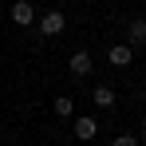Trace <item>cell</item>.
Returning <instances> with one entry per match:
<instances>
[{"label": "cell", "mask_w": 146, "mask_h": 146, "mask_svg": "<svg viewBox=\"0 0 146 146\" xmlns=\"http://www.w3.org/2000/svg\"><path fill=\"white\" fill-rule=\"evenodd\" d=\"M142 134H146V115H142Z\"/></svg>", "instance_id": "10"}, {"label": "cell", "mask_w": 146, "mask_h": 146, "mask_svg": "<svg viewBox=\"0 0 146 146\" xmlns=\"http://www.w3.org/2000/svg\"><path fill=\"white\" fill-rule=\"evenodd\" d=\"M111 146H138V138H134V134H115Z\"/></svg>", "instance_id": "9"}, {"label": "cell", "mask_w": 146, "mask_h": 146, "mask_svg": "<svg viewBox=\"0 0 146 146\" xmlns=\"http://www.w3.org/2000/svg\"><path fill=\"white\" fill-rule=\"evenodd\" d=\"M71 130H75V138H83V142H91V138L99 134V122L91 119V115H79V119L71 122Z\"/></svg>", "instance_id": "4"}, {"label": "cell", "mask_w": 146, "mask_h": 146, "mask_svg": "<svg viewBox=\"0 0 146 146\" xmlns=\"http://www.w3.org/2000/svg\"><path fill=\"white\" fill-rule=\"evenodd\" d=\"M67 67H71V75H79V79H83V75H91V67H95V63H91V55H87V51H75L71 59H67Z\"/></svg>", "instance_id": "6"}, {"label": "cell", "mask_w": 146, "mask_h": 146, "mask_svg": "<svg viewBox=\"0 0 146 146\" xmlns=\"http://www.w3.org/2000/svg\"><path fill=\"white\" fill-rule=\"evenodd\" d=\"M8 16H12L16 28H32V24H36V8H32L28 0H16V4L8 8Z\"/></svg>", "instance_id": "2"}, {"label": "cell", "mask_w": 146, "mask_h": 146, "mask_svg": "<svg viewBox=\"0 0 146 146\" xmlns=\"http://www.w3.org/2000/svg\"><path fill=\"white\" fill-rule=\"evenodd\" d=\"M91 103H95V107H107V111H111V107H115V87L99 83L95 91H91Z\"/></svg>", "instance_id": "7"}, {"label": "cell", "mask_w": 146, "mask_h": 146, "mask_svg": "<svg viewBox=\"0 0 146 146\" xmlns=\"http://www.w3.org/2000/svg\"><path fill=\"white\" fill-rule=\"evenodd\" d=\"M51 111H55L59 119H71V115H75V103H71V95H59L55 103H51Z\"/></svg>", "instance_id": "8"}, {"label": "cell", "mask_w": 146, "mask_h": 146, "mask_svg": "<svg viewBox=\"0 0 146 146\" xmlns=\"http://www.w3.org/2000/svg\"><path fill=\"white\" fill-rule=\"evenodd\" d=\"M126 44H130V48H142L146 44V16H134V20L126 24Z\"/></svg>", "instance_id": "5"}, {"label": "cell", "mask_w": 146, "mask_h": 146, "mask_svg": "<svg viewBox=\"0 0 146 146\" xmlns=\"http://www.w3.org/2000/svg\"><path fill=\"white\" fill-rule=\"evenodd\" d=\"M36 28H40V36H48V40H55V36H59V32L67 28V16L51 8V12H44V16H36Z\"/></svg>", "instance_id": "1"}, {"label": "cell", "mask_w": 146, "mask_h": 146, "mask_svg": "<svg viewBox=\"0 0 146 146\" xmlns=\"http://www.w3.org/2000/svg\"><path fill=\"white\" fill-rule=\"evenodd\" d=\"M107 59H111V67H130L134 63V48L130 44H111L107 48Z\"/></svg>", "instance_id": "3"}]
</instances>
